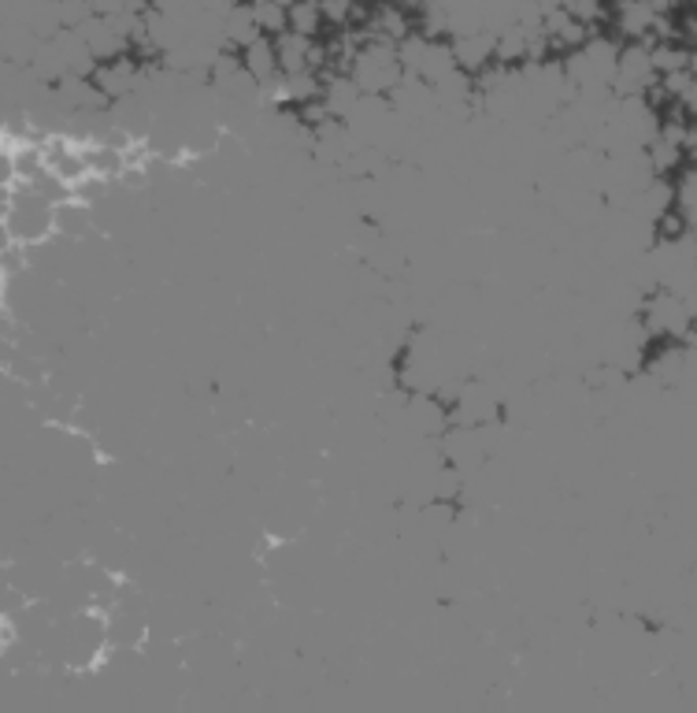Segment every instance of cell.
Here are the masks:
<instances>
[{
    "label": "cell",
    "mask_w": 697,
    "mask_h": 713,
    "mask_svg": "<svg viewBox=\"0 0 697 713\" xmlns=\"http://www.w3.org/2000/svg\"><path fill=\"white\" fill-rule=\"evenodd\" d=\"M657 67L654 57H649L646 41H627L620 49V67H615L612 78V97H642L646 89L657 86Z\"/></svg>",
    "instance_id": "obj_1"
},
{
    "label": "cell",
    "mask_w": 697,
    "mask_h": 713,
    "mask_svg": "<svg viewBox=\"0 0 697 713\" xmlns=\"http://www.w3.org/2000/svg\"><path fill=\"white\" fill-rule=\"evenodd\" d=\"M690 323H694V316L679 294H654L646 302V328L654 331V335L683 339L686 331H690Z\"/></svg>",
    "instance_id": "obj_2"
},
{
    "label": "cell",
    "mask_w": 697,
    "mask_h": 713,
    "mask_svg": "<svg viewBox=\"0 0 697 713\" xmlns=\"http://www.w3.org/2000/svg\"><path fill=\"white\" fill-rule=\"evenodd\" d=\"M609 20L615 26V34H623L627 41H642L654 34L657 26V12L649 0H615Z\"/></svg>",
    "instance_id": "obj_3"
},
{
    "label": "cell",
    "mask_w": 697,
    "mask_h": 713,
    "mask_svg": "<svg viewBox=\"0 0 697 713\" xmlns=\"http://www.w3.org/2000/svg\"><path fill=\"white\" fill-rule=\"evenodd\" d=\"M497 52V34L490 30H468V34H452V57H457V67L464 71H483L486 63L494 60Z\"/></svg>",
    "instance_id": "obj_4"
},
{
    "label": "cell",
    "mask_w": 697,
    "mask_h": 713,
    "mask_svg": "<svg viewBox=\"0 0 697 713\" xmlns=\"http://www.w3.org/2000/svg\"><path fill=\"white\" fill-rule=\"evenodd\" d=\"M308 49H312V38L297 30H283L275 38V52H278V71L283 75H297V71H312L308 67Z\"/></svg>",
    "instance_id": "obj_5"
},
{
    "label": "cell",
    "mask_w": 697,
    "mask_h": 713,
    "mask_svg": "<svg viewBox=\"0 0 697 713\" xmlns=\"http://www.w3.org/2000/svg\"><path fill=\"white\" fill-rule=\"evenodd\" d=\"M223 34H226V41H231V45L249 49V45L264 34V30H260V23H257V15H252V4L231 8V12L223 15Z\"/></svg>",
    "instance_id": "obj_6"
},
{
    "label": "cell",
    "mask_w": 697,
    "mask_h": 713,
    "mask_svg": "<svg viewBox=\"0 0 697 713\" xmlns=\"http://www.w3.org/2000/svg\"><path fill=\"white\" fill-rule=\"evenodd\" d=\"M241 60H246V67L260 78V83H267L271 75H278L275 38H271V34H260V38L252 41L249 49H241Z\"/></svg>",
    "instance_id": "obj_7"
},
{
    "label": "cell",
    "mask_w": 697,
    "mask_h": 713,
    "mask_svg": "<svg viewBox=\"0 0 697 713\" xmlns=\"http://www.w3.org/2000/svg\"><path fill=\"white\" fill-rule=\"evenodd\" d=\"M323 23L327 20H323L320 0H297V4H289V30L304 34V38H315Z\"/></svg>",
    "instance_id": "obj_8"
},
{
    "label": "cell",
    "mask_w": 697,
    "mask_h": 713,
    "mask_svg": "<svg viewBox=\"0 0 697 713\" xmlns=\"http://www.w3.org/2000/svg\"><path fill=\"white\" fill-rule=\"evenodd\" d=\"M649 57H654V67L657 75H672V71H686L690 67V49H683V45L675 41H660V45H649Z\"/></svg>",
    "instance_id": "obj_9"
},
{
    "label": "cell",
    "mask_w": 697,
    "mask_h": 713,
    "mask_svg": "<svg viewBox=\"0 0 697 713\" xmlns=\"http://www.w3.org/2000/svg\"><path fill=\"white\" fill-rule=\"evenodd\" d=\"M646 157H649V168H654V175H668V171H675L679 164H683L686 149H679V146H672V142H664V138H654L646 146Z\"/></svg>",
    "instance_id": "obj_10"
},
{
    "label": "cell",
    "mask_w": 697,
    "mask_h": 713,
    "mask_svg": "<svg viewBox=\"0 0 697 713\" xmlns=\"http://www.w3.org/2000/svg\"><path fill=\"white\" fill-rule=\"evenodd\" d=\"M320 8H323V20L334 26H346L352 15V0H320Z\"/></svg>",
    "instance_id": "obj_11"
},
{
    "label": "cell",
    "mask_w": 697,
    "mask_h": 713,
    "mask_svg": "<svg viewBox=\"0 0 697 713\" xmlns=\"http://www.w3.org/2000/svg\"><path fill=\"white\" fill-rule=\"evenodd\" d=\"M679 105H683V112L690 115V120H697V78L690 83V89H686V94L679 97Z\"/></svg>",
    "instance_id": "obj_12"
},
{
    "label": "cell",
    "mask_w": 697,
    "mask_h": 713,
    "mask_svg": "<svg viewBox=\"0 0 697 713\" xmlns=\"http://www.w3.org/2000/svg\"><path fill=\"white\" fill-rule=\"evenodd\" d=\"M278 4H286V8H289V4H297V0H278Z\"/></svg>",
    "instance_id": "obj_13"
},
{
    "label": "cell",
    "mask_w": 697,
    "mask_h": 713,
    "mask_svg": "<svg viewBox=\"0 0 697 713\" xmlns=\"http://www.w3.org/2000/svg\"><path fill=\"white\" fill-rule=\"evenodd\" d=\"M683 4H697V0H683Z\"/></svg>",
    "instance_id": "obj_14"
}]
</instances>
